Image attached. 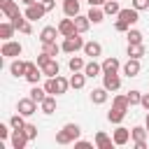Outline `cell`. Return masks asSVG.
I'll list each match as a JSON object with an SVG mask.
<instances>
[{
    "instance_id": "1",
    "label": "cell",
    "mask_w": 149,
    "mask_h": 149,
    "mask_svg": "<svg viewBox=\"0 0 149 149\" xmlns=\"http://www.w3.org/2000/svg\"><path fill=\"white\" fill-rule=\"evenodd\" d=\"M79 135H81V128H79L77 123H65V126L56 133V142H58V144H72L74 140H79Z\"/></svg>"
},
{
    "instance_id": "2",
    "label": "cell",
    "mask_w": 149,
    "mask_h": 149,
    "mask_svg": "<svg viewBox=\"0 0 149 149\" xmlns=\"http://www.w3.org/2000/svg\"><path fill=\"white\" fill-rule=\"evenodd\" d=\"M44 88H47V93H51V95H61V93H65L68 88H70V79H65V77H47V84H44Z\"/></svg>"
},
{
    "instance_id": "3",
    "label": "cell",
    "mask_w": 149,
    "mask_h": 149,
    "mask_svg": "<svg viewBox=\"0 0 149 149\" xmlns=\"http://www.w3.org/2000/svg\"><path fill=\"white\" fill-rule=\"evenodd\" d=\"M79 35H81V33H74V35H68V37L63 40V44H61V47H63V51H68V54H74V51H79V49H84V44H86V42H84V40L79 37Z\"/></svg>"
},
{
    "instance_id": "4",
    "label": "cell",
    "mask_w": 149,
    "mask_h": 149,
    "mask_svg": "<svg viewBox=\"0 0 149 149\" xmlns=\"http://www.w3.org/2000/svg\"><path fill=\"white\" fill-rule=\"evenodd\" d=\"M44 14H47V7H44L42 0L33 2V5H26V19H28V21H37V19H42Z\"/></svg>"
},
{
    "instance_id": "5",
    "label": "cell",
    "mask_w": 149,
    "mask_h": 149,
    "mask_svg": "<svg viewBox=\"0 0 149 149\" xmlns=\"http://www.w3.org/2000/svg\"><path fill=\"white\" fill-rule=\"evenodd\" d=\"M21 51H23L21 42H14V40H7V42H2V47H0V54H2L5 58H14V56H21Z\"/></svg>"
},
{
    "instance_id": "6",
    "label": "cell",
    "mask_w": 149,
    "mask_h": 149,
    "mask_svg": "<svg viewBox=\"0 0 149 149\" xmlns=\"http://www.w3.org/2000/svg\"><path fill=\"white\" fill-rule=\"evenodd\" d=\"M16 112H21L23 116H30V114H35L37 112V102L28 95V98H21L19 100V105H16Z\"/></svg>"
},
{
    "instance_id": "7",
    "label": "cell",
    "mask_w": 149,
    "mask_h": 149,
    "mask_svg": "<svg viewBox=\"0 0 149 149\" xmlns=\"http://www.w3.org/2000/svg\"><path fill=\"white\" fill-rule=\"evenodd\" d=\"M9 21L14 23V28H16V30H21V33H26V35H30V33H33L30 21L26 19V14H21V12H19V14H16V16H12Z\"/></svg>"
},
{
    "instance_id": "8",
    "label": "cell",
    "mask_w": 149,
    "mask_h": 149,
    "mask_svg": "<svg viewBox=\"0 0 149 149\" xmlns=\"http://www.w3.org/2000/svg\"><path fill=\"white\" fill-rule=\"evenodd\" d=\"M102 86H105L107 91H119V86H121L119 74H116V72H105V74H102Z\"/></svg>"
},
{
    "instance_id": "9",
    "label": "cell",
    "mask_w": 149,
    "mask_h": 149,
    "mask_svg": "<svg viewBox=\"0 0 149 149\" xmlns=\"http://www.w3.org/2000/svg\"><path fill=\"white\" fill-rule=\"evenodd\" d=\"M42 74H44V72H42V68H40L37 63H30V61H28V68H26V79H28L30 84H37Z\"/></svg>"
},
{
    "instance_id": "10",
    "label": "cell",
    "mask_w": 149,
    "mask_h": 149,
    "mask_svg": "<svg viewBox=\"0 0 149 149\" xmlns=\"http://www.w3.org/2000/svg\"><path fill=\"white\" fill-rule=\"evenodd\" d=\"M133 135H130V130L128 128H123V126H119L116 130H114V135H112V140H114V144L116 147H123V144H128V140H130Z\"/></svg>"
},
{
    "instance_id": "11",
    "label": "cell",
    "mask_w": 149,
    "mask_h": 149,
    "mask_svg": "<svg viewBox=\"0 0 149 149\" xmlns=\"http://www.w3.org/2000/svg\"><path fill=\"white\" fill-rule=\"evenodd\" d=\"M121 70H123L126 77H137V74H140V58H128Z\"/></svg>"
},
{
    "instance_id": "12",
    "label": "cell",
    "mask_w": 149,
    "mask_h": 149,
    "mask_svg": "<svg viewBox=\"0 0 149 149\" xmlns=\"http://www.w3.org/2000/svg\"><path fill=\"white\" fill-rule=\"evenodd\" d=\"M116 16H119V19H123L126 23H130V26L140 21V12H137L135 7H128V9H121V12L116 14Z\"/></svg>"
},
{
    "instance_id": "13",
    "label": "cell",
    "mask_w": 149,
    "mask_h": 149,
    "mask_svg": "<svg viewBox=\"0 0 149 149\" xmlns=\"http://www.w3.org/2000/svg\"><path fill=\"white\" fill-rule=\"evenodd\" d=\"M58 33H61L63 37H68V35H74V33H77V28H74V19H72V16L63 19V21L58 23Z\"/></svg>"
},
{
    "instance_id": "14",
    "label": "cell",
    "mask_w": 149,
    "mask_h": 149,
    "mask_svg": "<svg viewBox=\"0 0 149 149\" xmlns=\"http://www.w3.org/2000/svg\"><path fill=\"white\" fill-rule=\"evenodd\" d=\"M56 35H61V33H58V28H54V26H44V28H42V33H40V42H42V44L56 42Z\"/></svg>"
},
{
    "instance_id": "15",
    "label": "cell",
    "mask_w": 149,
    "mask_h": 149,
    "mask_svg": "<svg viewBox=\"0 0 149 149\" xmlns=\"http://www.w3.org/2000/svg\"><path fill=\"white\" fill-rule=\"evenodd\" d=\"M28 144V135L23 130H12V149H23Z\"/></svg>"
},
{
    "instance_id": "16",
    "label": "cell",
    "mask_w": 149,
    "mask_h": 149,
    "mask_svg": "<svg viewBox=\"0 0 149 149\" xmlns=\"http://www.w3.org/2000/svg\"><path fill=\"white\" fill-rule=\"evenodd\" d=\"M42 72H44V77H58V72H61L58 61H56V58H49V61L42 65Z\"/></svg>"
},
{
    "instance_id": "17",
    "label": "cell",
    "mask_w": 149,
    "mask_h": 149,
    "mask_svg": "<svg viewBox=\"0 0 149 149\" xmlns=\"http://www.w3.org/2000/svg\"><path fill=\"white\" fill-rule=\"evenodd\" d=\"M84 74H86V77H91V79H93V77H98V74H102V63H95V58H93V61H88V63L84 65Z\"/></svg>"
},
{
    "instance_id": "18",
    "label": "cell",
    "mask_w": 149,
    "mask_h": 149,
    "mask_svg": "<svg viewBox=\"0 0 149 149\" xmlns=\"http://www.w3.org/2000/svg\"><path fill=\"white\" fill-rule=\"evenodd\" d=\"M0 9L5 12V16H7V19H12V16H16V14H19V5H16L14 0H0Z\"/></svg>"
},
{
    "instance_id": "19",
    "label": "cell",
    "mask_w": 149,
    "mask_h": 149,
    "mask_svg": "<svg viewBox=\"0 0 149 149\" xmlns=\"http://www.w3.org/2000/svg\"><path fill=\"white\" fill-rule=\"evenodd\" d=\"M26 68H28V61H12L9 63V72L14 77H26Z\"/></svg>"
},
{
    "instance_id": "20",
    "label": "cell",
    "mask_w": 149,
    "mask_h": 149,
    "mask_svg": "<svg viewBox=\"0 0 149 149\" xmlns=\"http://www.w3.org/2000/svg\"><path fill=\"white\" fill-rule=\"evenodd\" d=\"M112 144H114V140L107 137V133H102V130L95 133V147L98 149H112Z\"/></svg>"
},
{
    "instance_id": "21",
    "label": "cell",
    "mask_w": 149,
    "mask_h": 149,
    "mask_svg": "<svg viewBox=\"0 0 149 149\" xmlns=\"http://www.w3.org/2000/svg\"><path fill=\"white\" fill-rule=\"evenodd\" d=\"M107 93H109V91H107L105 86H102V88H93V91H91V102H93V105L107 102Z\"/></svg>"
},
{
    "instance_id": "22",
    "label": "cell",
    "mask_w": 149,
    "mask_h": 149,
    "mask_svg": "<svg viewBox=\"0 0 149 149\" xmlns=\"http://www.w3.org/2000/svg\"><path fill=\"white\" fill-rule=\"evenodd\" d=\"M63 12H65V16H77L79 14V0H63Z\"/></svg>"
},
{
    "instance_id": "23",
    "label": "cell",
    "mask_w": 149,
    "mask_h": 149,
    "mask_svg": "<svg viewBox=\"0 0 149 149\" xmlns=\"http://www.w3.org/2000/svg\"><path fill=\"white\" fill-rule=\"evenodd\" d=\"M14 23L12 21H2L0 23V37H2V42H7V40H12V35H14Z\"/></svg>"
},
{
    "instance_id": "24",
    "label": "cell",
    "mask_w": 149,
    "mask_h": 149,
    "mask_svg": "<svg viewBox=\"0 0 149 149\" xmlns=\"http://www.w3.org/2000/svg\"><path fill=\"white\" fill-rule=\"evenodd\" d=\"M84 54H86V56H91V58L100 56V54H102L100 42H93V40H91V42H86V44H84Z\"/></svg>"
},
{
    "instance_id": "25",
    "label": "cell",
    "mask_w": 149,
    "mask_h": 149,
    "mask_svg": "<svg viewBox=\"0 0 149 149\" xmlns=\"http://www.w3.org/2000/svg\"><path fill=\"white\" fill-rule=\"evenodd\" d=\"M40 107H42V112H44V114H54V112H56V95H51V93H49V95L40 102Z\"/></svg>"
},
{
    "instance_id": "26",
    "label": "cell",
    "mask_w": 149,
    "mask_h": 149,
    "mask_svg": "<svg viewBox=\"0 0 149 149\" xmlns=\"http://www.w3.org/2000/svg\"><path fill=\"white\" fill-rule=\"evenodd\" d=\"M86 16H88V21H91V23H102V19H105L107 14H105V9H102V7H91V12H88Z\"/></svg>"
},
{
    "instance_id": "27",
    "label": "cell",
    "mask_w": 149,
    "mask_h": 149,
    "mask_svg": "<svg viewBox=\"0 0 149 149\" xmlns=\"http://www.w3.org/2000/svg\"><path fill=\"white\" fill-rule=\"evenodd\" d=\"M119 68H121V63H119V58H105L102 61V74L105 72H119Z\"/></svg>"
},
{
    "instance_id": "28",
    "label": "cell",
    "mask_w": 149,
    "mask_h": 149,
    "mask_svg": "<svg viewBox=\"0 0 149 149\" xmlns=\"http://www.w3.org/2000/svg\"><path fill=\"white\" fill-rule=\"evenodd\" d=\"M123 116H126V112L119 109V107H114V105H112V109L107 112V121H109V123H121Z\"/></svg>"
},
{
    "instance_id": "29",
    "label": "cell",
    "mask_w": 149,
    "mask_h": 149,
    "mask_svg": "<svg viewBox=\"0 0 149 149\" xmlns=\"http://www.w3.org/2000/svg\"><path fill=\"white\" fill-rule=\"evenodd\" d=\"M144 56V44L137 42V44H130L128 42V58H142Z\"/></svg>"
},
{
    "instance_id": "30",
    "label": "cell",
    "mask_w": 149,
    "mask_h": 149,
    "mask_svg": "<svg viewBox=\"0 0 149 149\" xmlns=\"http://www.w3.org/2000/svg\"><path fill=\"white\" fill-rule=\"evenodd\" d=\"M47 95H49V93H47V88H44V86L40 88L37 84H33V88H30V98H33V100H35L37 105H40V102H42V100H44Z\"/></svg>"
},
{
    "instance_id": "31",
    "label": "cell",
    "mask_w": 149,
    "mask_h": 149,
    "mask_svg": "<svg viewBox=\"0 0 149 149\" xmlns=\"http://www.w3.org/2000/svg\"><path fill=\"white\" fill-rule=\"evenodd\" d=\"M88 26H91L88 16H81V14H77V16H74V28H77V33H86V30H88Z\"/></svg>"
},
{
    "instance_id": "32",
    "label": "cell",
    "mask_w": 149,
    "mask_h": 149,
    "mask_svg": "<svg viewBox=\"0 0 149 149\" xmlns=\"http://www.w3.org/2000/svg\"><path fill=\"white\" fill-rule=\"evenodd\" d=\"M9 126H12V130H23L26 128V116L19 112V114H14L12 119H9Z\"/></svg>"
},
{
    "instance_id": "33",
    "label": "cell",
    "mask_w": 149,
    "mask_h": 149,
    "mask_svg": "<svg viewBox=\"0 0 149 149\" xmlns=\"http://www.w3.org/2000/svg\"><path fill=\"white\" fill-rule=\"evenodd\" d=\"M147 128H142V126H135L133 130H130V135H133V142H147Z\"/></svg>"
},
{
    "instance_id": "34",
    "label": "cell",
    "mask_w": 149,
    "mask_h": 149,
    "mask_svg": "<svg viewBox=\"0 0 149 149\" xmlns=\"http://www.w3.org/2000/svg\"><path fill=\"white\" fill-rule=\"evenodd\" d=\"M84 84H86V74L72 72V77H70V86H72V88H84Z\"/></svg>"
},
{
    "instance_id": "35",
    "label": "cell",
    "mask_w": 149,
    "mask_h": 149,
    "mask_svg": "<svg viewBox=\"0 0 149 149\" xmlns=\"http://www.w3.org/2000/svg\"><path fill=\"white\" fill-rule=\"evenodd\" d=\"M102 9H105V14H109V16H114V14H119V12H121V7H119V2H116V0H105Z\"/></svg>"
},
{
    "instance_id": "36",
    "label": "cell",
    "mask_w": 149,
    "mask_h": 149,
    "mask_svg": "<svg viewBox=\"0 0 149 149\" xmlns=\"http://www.w3.org/2000/svg\"><path fill=\"white\" fill-rule=\"evenodd\" d=\"M84 58H79V56H72L70 61H68V68L72 70V72H79V70H84Z\"/></svg>"
},
{
    "instance_id": "37",
    "label": "cell",
    "mask_w": 149,
    "mask_h": 149,
    "mask_svg": "<svg viewBox=\"0 0 149 149\" xmlns=\"http://www.w3.org/2000/svg\"><path fill=\"white\" fill-rule=\"evenodd\" d=\"M112 105H114V107H119V109H123V112H128V107H130V102H128V95H116Z\"/></svg>"
},
{
    "instance_id": "38",
    "label": "cell",
    "mask_w": 149,
    "mask_h": 149,
    "mask_svg": "<svg viewBox=\"0 0 149 149\" xmlns=\"http://www.w3.org/2000/svg\"><path fill=\"white\" fill-rule=\"evenodd\" d=\"M58 51H63V47H58L56 42H49V44H44V54H49L51 58H56V56H58Z\"/></svg>"
},
{
    "instance_id": "39",
    "label": "cell",
    "mask_w": 149,
    "mask_h": 149,
    "mask_svg": "<svg viewBox=\"0 0 149 149\" xmlns=\"http://www.w3.org/2000/svg\"><path fill=\"white\" fill-rule=\"evenodd\" d=\"M126 95H128V102H130V107L142 102V93H140V91H135V88H133V91H128Z\"/></svg>"
},
{
    "instance_id": "40",
    "label": "cell",
    "mask_w": 149,
    "mask_h": 149,
    "mask_svg": "<svg viewBox=\"0 0 149 149\" xmlns=\"http://www.w3.org/2000/svg\"><path fill=\"white\" fill-rule=\"evenodd\" d=\"M128 42H130V44L142 42V33H140V30H135V28H130V30H128Z\"/></svg>"
},
{
    "instance_id": "41",
    "label": "cell",
    "mask_w": 149,
    "mask_h": 149,
    "mask_svg": "<svg viewBox=\"0 0 149 149\" xmlns=\"http://www.w3.org/2000/svg\"><path fill=\"white\" fill-rule=\"evenodd\" d=\"M23 133L28 135V140H35V137H37V126H33V123H26Z\"/></svg>"
},
{
    "instance_id": "42",
    "label": "cell",
    "mask_w": 149,
    "mask_h": 149,
    "mask_svg": "<svg viewBox=\"0 0 149 149\" xmlns=\"http://www.w3.org/2000/svg\"><path fill=\"white\" fill-rule=\"evenodd\" d=\"M114 28H116L119 33H128V30H130V23H126L123 19H116V23H114Z\"/></svg>"
},
{
    "instance_id": "43",
    "label": "cell",
    "mask_w": 149,
    "mask_h": 149,
    "mask_svg": "<svg viewBox=\"0 0 149 149\" xmlns=\"http://www.w3.org/2000/svg\"><path fill=\"white\" fill-rule=\"evenodd\" d=\"M133 7H135L137 12H142V9H149V0H133Z\"/></svg>"
},
{
    "instance_id": "44",
    "label": "cell",
    "mask_w": 149,
    "mask_h": 149,
    "mask_svg": "<svg viewBox=\"0 0 149 149\" xmlns=\"http://www.w3.org/2000/svg\"><path fill=\"white\" fill-rule=\"evenodd\" d=\"M9 128H12V126H9ZM9 128H7L5 123H0V140H7V137H9Z\"/></svg>"
},
{
    "instance_id": "45",
    "label": "cell",
    "mask_w": 149,
    "mask_h": 149,
    "mask_svg": "<svg viewBox=\"0 0 149 149\" xmlns=\"http://www.w3.org/2000/svg\"><path fill=\"white\" fill-rule=\"evenodd\" d=\"M74 147H77V149H88V147H93V144L86 142V140H74Z\"/></svg>"
},
{
    "instance_id": "46",
    "label": "cell",
    "mask_w": 149,
    "mask_h": 149,
    "mask_svg": "<svg viewBox=\"0 0 149 149\" xmlns=\"http://www.w3.org/2000/svg\"><path fill=\"white\" fill-rule=\"evenodd\" d=\"M49 58H51V56H49V54H44V51H42V54H40V56H37V65H40V68H42V65H44V63H47V61H49Z\"/></svg>"
},
{
    "instance_id": "47",
    "label": "cell",
    "mask_w": 149,
    "mask_h": 149,
    "mask_svg": "<svg viewBox=\"0 0 149 149\" xmlns=\"http://www.w3.org/2000/svg\"><path fill=\"white\" fill-rule=\"evenodd\" d=\"M140 105H142V107L149 112V93H142V102H140Z\"/></svg>"
},
{
    "instance_id": "48",
    "label": "cell",
    "mask_w": 149,
    "mask_h": 149,
    "mask_svg": "<svg viewBox=\"0 0 149 149\" xmlns=\"http://www.w3.org/2000/svg\"><path fill=\"white\" fill-rule=\"evenodd\" d=\"M88 5H91V7H102L105 0H88Z\"/></svg>"
},
{
    "instance_id": "49",
    "label": "cell",
    "mask_w": 149,
    "mask_h": 149,
    "mask_svg": "<svg viewBox=\"0 0 149 149\" xmlns=\"http://www.w3.org/2000/svg\"><path fill=\"white\" fill-rule=\"evenodd\" d=\"M44 7H47V12H51L54 9V0H44Z\"/></svg>"
},
{
    "instance_id": "50",
    "label": "cell",
    "mask_w": 149,
    "mask_h": 149,
    "mask_svg": "<svg viewBox=\"0 0 149 149\" xmlns=\"http://www.w3.org/2000/svg\"><path fill=\"white\" fill-rule=\"evenodd\" d=\"M135 149H147V142H135Z\"/></svg>"
},
{
    "instance_id": "51",
    "label": "cell",
    "mask_w": 149,
    "mask_h": 149,
    "mask_svg": "<svg viewBox=\"0 0 149 149\" xmlns=\"http://www.w3.org/2000/svg\"><path fill=\"white\" fill-rule=\"evenodd\" d=\"M23 5H33V2H37V0H21Z\"/></svg>"
},
{
    "instance_id": "52",
    "label": "cell",
    "mask_w": 149,
    "mask_h": 149,
    "mask_svg": "<svg viewBox=\"0 0 149 149\" xmlns=\"http://www.w3.org/2000/svg\"><path fill=\"white\" fill-rule=\"evenodd\" d=\"M147 126H149V112H147Z\"/></svg>"
},
{
    "instance_id": "53",
    "label": "cell",
    "mask_w": 149,
    "mask_h": 149,
    "mask_svg": "<svg viewBox=\"0 0 149 149\" xmlns=\"http://www.w3.org/2000/svg\"><path fill=\"white\" fill-rule=\"evenodd\" d=\"M42 2H44V0H42Z\"/></svg>"
}]
</instances>
